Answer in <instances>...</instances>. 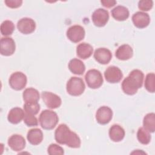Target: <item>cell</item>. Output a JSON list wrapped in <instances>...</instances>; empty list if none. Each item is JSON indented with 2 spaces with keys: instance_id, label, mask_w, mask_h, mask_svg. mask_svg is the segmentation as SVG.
Segmentation results:
<instances>
[{
  "instance_id": "cell-22",
  "label": "cell",
  "mask_w": 155,
  "mask_h": 155,
  "mask_svg": "<svg viewBox=\"0 0 155 155\" xmlns=\"http://www.w3.org/2000/svg\"><path fill=\"white\" fill-rule=\"evenodd\" d=\"M27 139L31 145H37L42 141L43 133L39 128H33L28 131Z\"/></svg>"
},
{
  "instance_id": "cell-20",
  "label": "cell",
  "mask_w": 155,
  "mask_h": 155,
  "mask_svg": "<svg viewBox=\"0 0 155 155\" xmlns=\"http://www.w3.org/2000/svg\"><path fill=\"white\" fill-rule=\"evenodd\" d=\"M111 15L114 19L119 21H123L127 19L129 17L128 9L122 5H118L111 11Z\"/></svg>"
},
{
  "instance_id": "cell-29",
  "label": "cell",
  "mask_w": 155,
  "mask_h": 155,
  "mask_svg": "<svg viewBox=\"0 0 155 155\" xmlns=\"http://www.w3.org/2000/svg\"><path fill=\"white\" fill-rule=\"evenodd\" d=\"M24 110L26 113L36 115L40 110V105L38 102H25L24 105Z\"/></svg>"
},
{
  "instance_id": "cell-12",
  "label": "cell",
  "mask_w": 155,
  "mask_h": 155,
  "mask_svg": "<svg viewBox=\"0 0 155 155\" xmlns=\"http://www.w3.org/2000/svg\"><path fill=\"white\" fill-rule=\"evenodd\" d=\"M18 30L25 35L33 33L36 28V23L33 19L29 18H23L17 23Z\"/></svg>"
},
{
  "instance_id": "cell-15",
  "label": "cell",
  "mask_w": 155,
  "mask_h": 155,
  "mask_svg": "<svg viewBox=\"0 0 155 155\" xmlns=\"http://www.w3.org/2000/svg\"><path fill=\"white\" fill-rule=\"evenodd\" d=\"M25 140L19 134H13L8 139L9 147L14 151H20L25 147Z\"/></svg>"
},
{
  "instance_id": "cell-33",
  "label": "cell",
  "mask_w": 155,
  "mask_h": 155,
  "mask_svg": "<svg viewBox=\"0 0 155 155\" xmlns=\"http://www.w3.org/2000/svg\"><path fill=\"white\" fill-rule=\"evenodd\" d=\"M5 5L11 8H16L19 7L22 4V1L21 0H5L4 1Z\"/></svg>"
},
{
  "instance_id": "cell-11",
  "label": "cell",
  "mask_w": 155,
  "mask_h": 155,
  "mask_svg": "<svg viewBox=\"0 0 155 155\" xmlns=\"http://www.w3.org/2000/svg\"><path fill=\"white\" fill-rule=\"evenodd\" d=\"M104 76L108 82L114 84L118 83L121 81L123 78V74L117 67L110 66L105 70Z\"/></svg>"
},
{
  "instance_id": "cell-3",
  "label": "cell",
  "mask_w": 155,
  "mask_h": 155,
  "mask_svg": "<svg viewBox=\"0 0 155 155\" xmlns=\"http://www.w3.org/2000/svg\"><path fill=\"white\" fill-rule=\"evenodd\" d=\"M39 120L43 129L50 130L56 127L59 121V117L54 111L45 110L41 113Z\"/></svg>"
},
{
  "instance_id": "cell-21",
  "label": "cell",
  "mask_w": 155,
  "mask_h": 155,
  "mask_svg": "<svg viewBox=\"0 0 155 155\" xmlns=\"http://www.w3.org/2000/svg\"><path fill=\"white\" fill-rule=\"evenodd\" d=\"M24 115L25 113L22 108L19 107H15L10 110L7 116V119L10 123L17 124L24 119Z\"/></svg>"
},
{
  "instance_id": "cell-6",
  "label": "cell",
  "mask_w": 155,
  "mask_h": 155,
  "mask_svg": "<svg viewBox=\"0 0 155 155\" xmlns=\"http://www.w3.org/2000/svg\"><path fill=\"white\" fill-rule=\"evenodd\" d=\"M27 82V76L23 73L20 71H16L12 73L8 80L10 87L16 91L22 90L25 87Z\"/></svg>"
},
{
  "instance_id": "cell-23",
  "label": "cell",
  "mask_w": 155,
  "mask_h": 155,
  "mask_svg": "<svg viewBox=\"0 0 155 155\" xmlns=\"http://www.w3.org/2000/svg\"><path fill=\"white\" fill-rule=\"evenodd\" d=\"M68 68L73 74L78 75H82L85 70V66L82 61L74 58L71 59L68 63Z\"/></svg>"
},
{
  "instance_id": "cell-28",
  "label": "cell",
  "mask_w": 155,
  "mask_h": 155,
  "mask_svg": "<svg viewBox=\"0 0 155 155\" xmlns=\"http://www.w3.org/2000/svg\"><path fill=\"white\" fill-rule=\"evenodd\" d=\"M145 88L150 92L155 91V74L153 73H150L147 74L145 80Z\"/></svg>"
},
{
  "instance_id": "cell-25",
  "label": "cell",
  "mask_w": 155,
  "mask_h": 155,
  "mask_svg": "<svg viewBox=\"0 0 155 155\" xmlns=\"http://www.w3.org/2000/svg\"><path fill=\"white\" fill-rule=\"evenodd\" d=\"M143 128L150 133H154L155 131V114L151 113L146 114L143 120Z\"/></svg>"
},
{
  "instance_id": "cell-26",
  "label": "cell",
  "mask_w": 155,
  "mask_h": 155,
  "mask_svg": "<svg viewBox=\"0 0 155 155\" xmlns=\"http://www.w3.org/2000/svg\"><path fill=\"white\" fill-rule=\"evenodd\" d=\"M137 138L140 143L147 145L150 142L151 135L148 130L145 129L143 127H140L137 131Z\"/></svg>"
},
{
  "instance_id": "cell-16",
  "label": "cell",
  "mask_w": 155,
  "mask_h": 155,
  "mask_svg": "<svg viewBox=\"0 0 155 155\" xmlns=\"http://www.w3.org/2000/svg\"><path fill=\"white\" fill-rule=\"evenodd\" d=\"M94 58L98 63L105 65L110 62L112 58V54L106 48H99L94 53Z\"/></svg>"
},
{
  "instance_id": "cell-31",
  "label": "cell",
  "mask_w": 155,
  "mask_h": 155,
  "mask_svg": "<svg viewBox=\"0 0 155 155\" xmlns=\"http://www.w3.org/2000/svg\"><path fill=\"white\" fill-rule=\"evenodd\" d=\"M47 152L50 155L64 154V149L59 145L55 143H51L49 145L47 149Z\"/></svg>"
},
{
  "instance_id": "cell-7",
  "label": "cell",
  "mask_w": 155,
  "mask_h": 155,
  "mask_svg": "<svg viewBox=\"0 0 155 155\" xmlns=\"http://www.w3.org/2000/svg\"><path fill=\"white\" fill-rule=\"evenodd\" d=\"M66 34L67 37L70 41L74 43H78L84 39L85 32L83 27L79 25H74L68 28Z\"/></svg>"
},
{
  "instance_id": "cell-5",
  "label": "cell",
  "mask_w": 155,
  "mask_h": 155,
  "mask_svg": "<svg viewBox=\"0 0 155 155\" xmlns=\"http://www.w3.org/2000/svg\"><path fill=\"white\" fill-rule=\"evenodd\" d=\"M85 80L90 88L96 89L103 84V78L101 73L96 69L89 70L85 75Z\"/></svg>"
},
{
  "instance_id": "cell-30",
  "label": "cell",
  "mask_w": 155,
  "mask_h": 155,
  "mask_svg": "<svg viewBox=\"0 0 155 155\" xmlns=\"http://www.w3.org/2000/svg\"><path fill=\"white\" fill-rule=\"evenodd\" d=\"M24 122L28 127H35L38 125V121L37 118L33 114L25 113Z\"/></svg>"
},
{
  "instance_id": "cell-14",
  "label": "cell",
  "mask_w": 155,
  "mask_h": 155,
  "mask_svg": "<svg viewBox=\"0 0 155 155\" xmlns=\"http://www.w3.org/2000/svg\"><path fill=\"white\" fill-rule=\"evenodd\" d=\"M132 21L135 27L139 28H143L149 25L150 18L147 13L137 12L133 15Z\"/></svg>"
},
{
  "instance_id": "cell-24",
  "label": "cell",
  "mask_w": 155,
  "mask_h": 155,
  "mask_svg": "<svg viewBox=\"0 0 155 155\" xmlns=\"http://www.w3.org/2000/svg\"><path fill=\"white\" fill-rule=\"evenodd\" d=\"M22 96L25 102H38L40 98L38 91L33 88H26L22 93Z\"/></svg>"
},
{
  "instance_id": "cell-1",
  "label": "cell",
  "mask_w": 155,
  "mask_h": 155,
  "mask_svg": "<svg viewBox=\"0 0 155 155\" xmlns=\"http://www.w3.org/2000/svg\"><path fill=\"white\" fill-rule=\"evenodd\" d=\"M54 139L56 141L62 145L78 148L81 146V139L76 133L71 131L68 127L64 124H60L55 130Z\"/></svg>"
},
{
  "instance_id": "cell-18",
  "label": "cell",
  "mask_w": 155,
  "mask_h": 155,
  "mask_svg": "<svg viewBox=\"0 0 155 155\" xmlns=\"http://www.w3.org/2000/svg\"><path fill=\"white\" fill-rule=\"evenodd\" d=\"M109 137L113 142H120L125 137V130L124 128L117 124L113 125L109 130Z\"/></svg>"
},
{
  "instance_id": "cell-9",
  "label": "cell",
  "mask_w": 155,
  "mask_h": 155,
  "mask_svg": "<svg viewBox=\"0 0 155 155\" xmlns=\"http://www.w3.org/2000/svg\"><path fill=\"white\" fill-rule=\"evenodd\" d=\"M91 19L96 26L99 27H104L109 19L108 12L104 8H97L93 13Z\"/></svg>"
},
{
  "instance_id": "cell-8",
  "label": "cell",
  "mask_w": 155,
  "mask_h": 155,
  "mask_svg": "<svg viewBox=\"0 0 155 155\" xmlns=\"http://www.w3.org/2000/svg\"><path fill=\"white\" fill-rule=\"evenodd\" d=\"M41 97L46 106L51 109L57 108L62 104L61 97L51 92L43 91L41 94Z\"/></svg>"
},
{
  "instance_id": "cell-34",
  "label": "cell",
  "mask_w": 155,
  "mask_h": 155,
  "mask_svg": "<svg viewBox=\"0 0 155 155\" xmlns=\"http://www.w3.org/2000/svg\"><path fill=\"white\" fill-rule=\"evenodd\" d=\"M101 2L104 7L107 8H110L113 7L117 2L114 0H102L101 1Z\"/></svg>"
},
{
  "instance_id": "cell-4",
  "label": "cell",
  "mask_w": 155,
  "mask_h": 155,
  "mask_svg": "<svg viewBox=\"0 0 155 155\" xmlns=\"http://www.w3.org/2000/svg\"><path fill=\"white\" fill-rule=\"evenodd\" d=\"M66 89L69 94L78 96L84 93L85 85L82 79L78 77H71L67 83Z\"/></svg>"
},
{
  "instance_id": "cell-27",
  "label": "cell",
  "mask_w": 155,
  "mask_h": 155,
  "mask_svg": "<svg viewBox=\"0 0 155 155\" xmlns=\"http://www.w3.org/2000/svg\"><path fill=\"white\" fill-rule=\"evenodd\" d=\"M1 33L3 36H9L13 33L15 30V25L13 22L9 20L4 21L1 25Z\"/></svg>"
},
{
  "instance_id": "cell-10",
  "label": "cell",
  "mask_w": 155,
  "mask_h": 155,
  "mask_svg": "<svg viewBox=\"0 0 155 155\" xmlns=\"http://www.w3.org/2000/svg\"><path fill=\"white\" fill-rule=\"evenodd\" d=\"M16 49V45L12 38H2L0 41V53L2 55L8 56L12 55Z\"/></svg>"
},
{
  "instance_id": "cell-19",
  "label": "cell",
  "mask_w": 155,
  "mask_h": 155,
  "mask_svg": "<svg viewBox=\"0 0 155 155\" xmlns=\"http://www.w3.org/2000/svg\"><path fill=\"white\" fill-rule=\"evenodd\" d=\"M93 51V47L85 42L79 44L76 48V54L77 56L82 59H86L89 58Z\"/></svg>"
},
{
  "instance_id": "cell-13",
  "label": "cell",
  "mask_w": 155,
  "mask_h": 155,
  "mask_svg": "<svg viewBox=\"0 0 155 155\" xmlns=\"http://www.w3.org/2000/svg\"><path fill=\"white\" fill-rule=\"evenodd\" d=\"M113 117L111 109L107 106H102L98 108L96 113V119L101 125H105L110 122Z\"/></svg>"
},
{
  "instance_id": "cell-2",
  "label": "cell",
  "mask_w": 155,
  "mask_h": 155,
  "mask_svg": "<svg viewBox=\"0 0 155 155\" xmlns=\"http://www.w3.org/2000/svg\"><path fill=\"white\" fill-rule=\"evenodd\" d=\"M144 74L140 70H133L128 76L124 79L122 83L123 91L128 95L136 94L137 90L142 87L143 81Z\"/></svg>"
},
{
  "instance_id": "cell-32",
  "label": "cell",
  "mask_w": 155,
  "mask_h": 155,
  "mask_svg": "<svg viewBox=\"0 0 155 155\" xmlns=\"http://www.w3.org/2000/svg\"><path fill=\"white\" fill-rule=\"evenodd\" d=\"M153 5V2L151 0H142L138 2V7L142 11H148L151 10Z\"/></svg>"
},
{
  "instance_id": "cell-17",
  "label": "cell",
  "mask_w": 155,
  "mask_h": 155,
  "mask_svg": "<svg viewBox=\"0 0 155 155\" xmlns=\"http://www.w3.org/2000/svg\"><path fill=\"white\" fill-rule=\"evenodd\" d=\"M133 48L128 44H123L120 45L115 53L116 58L122 61H126L130 59L133 56Z\"/></svg>"
}]
</instances>
